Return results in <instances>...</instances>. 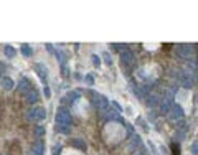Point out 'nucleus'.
I'll use <instances>...</instances> for the list:
<instances>
[{
	"label": "nucleus",
	"instance_id": "bb28decb",
	"mask_svg": "<svg viewBox=\"0 0 198 155\" xmlns=\"http://www.w3.org/2000/svg\"><path fill=\"white\" fill-rule=\"evenodd\" d=\"M172 150H173V152H172V153H175V155H177V153H180V147H177V145H175V144H173V145H172Z\"/></svg>",
	"mask_w": 198,
	"mask_h": 155
},
{
	"label": "nucleus",
	"instance_id": "dca6fc26",
	"mask_svg": "<svg viewBox=\"0 0 198 155\" xmlns=\"http://www.w3.org/2000/svg\"><path fill=\"white\" fill-rule=\"evenodd\" d=\"M71 145L76 147V149H79V150H86V144H84L83 139H73L71 140Z\"/></svg>",
	"mask_w": 198,
	"mask_h": 155
},
{
	"label": "nucleus",
	"instance_id": "6e6552de",
	"mask_svg": "<svg viewBox=\"0 0 198 155\" xmlns=\"http://www.w3.org/2000/svg\"><path fill=\"white\" fill-rule=\"evenodd\" d=\"M183 115H185V114H183V107H182V106H178V104H173L172 109H170V112H168V117H170L172 120H175V122L182 120Z\"/></svg>",
	"mask_w": 198,
	"mask_h": 155
},
{
	"label": "nucleus",
	"instance_id": "7ed1b4c3",
	"mask_svg": "<svg viewBox=\"0 0 198 155\" xmlns=\"http://www.w3.org/2000/svg\"><path fill=\"white\" fill-rule=\"evenodd\" d=\"M27 119L32 122H40V120L46 119V111L41 106H33L32 109L27 111Z\"/></svg>",
	"mask_w": 198,
	"mask_h": 155
},
{
	"label": "nucleus",
	"instance_id": "f8f14e48",
	"mask_svg": "<svg viewBox=\"0 0 198 155\" xmlns=\"http://www.w3.org/2000/svg\"><path fill=\"white\" fill-rule=\"evenodd\" d=\"M0 86H2L3 91H12L13 89V79L8 76H3L2 79H0Z\"/></svg>",
	"mask_w": 198,
	"mask_h": 155
},
{
	"label": "nucleus",
	"instance_id": "c85d7f7f",
	"mask_svg": "<svg viewBox=\"0 0 198 155\" xmlns=\"http://www.w3.org/2000/svg\"><path fill=\"white\" fill-rule=\"evenodd\" d=\"M3 73H5V66H3V65H0V79L3 78Z\"/></svg>",
	"mask_w": 198,
	"mask_h": 155
},
{
	"label": "nucleus",
	"instance_id": "393cba45",
	"mask_svg": "<svg viewBox=\"0 0 198 155\" xmlns=\"http://www.w3.org/2000/svg\"><path fill=\"white\" fill-rule=\"evenodd\" d=\"M196 152H198V142H193L192 144V153L196 155Z\"/></svg>",
	"mask_w": 198,
	"mask_h": 155
},
{
	"label": "nucleus",
	"instance_id": "5701e85b",
	"mask_svg": "<svg viewBox=\"0 0 198 155\" xmlns=\"http://www.w3.org/2000/svg\"><path fill=\"white\" fill-rule=\"evenodd\" d=\"M35 134L38 135V137H41V135L45 134V129H43L41 125H36V127H35Z\"/></svg>",
	"mask_w": 198,
	"mask_h": 155
},
{
	"label": "nucleus",
	"instance_id": "423d86ee",
	"mask_svg": "<svg viewBox=\"0 0 198 155\" xmlns=\"http://www.w3.org/2000/svg\"><path fill=\"white\" fill-rule=\"evenodd\" d=\"M196 48L195 45H178L175 48V53L180 58H185V60H188V58H192V55H195Z\"/></svg>",
	"mask_w": 198,
	"mask_h": 155
},
{
	"label": "nucleus",
	"instance_id": "2eb2a0df",
	"mask_svg": "<svg viewBox=\"0 0 198 155\" xmlns=\"http://www.w3.org/2000/svg\"><path fill=\"white\" fill-rule=\"evenodd\" d=\"M132 88H134V94H136L139 99H145V96L149 94L144 88H141V86H139V88H137V86H132Z\"/></svg>",
	"mask_w": 198,
	"mask_h": 155
},
{
	"label": "nucleus",
	"instance_id": "20e7f679",
	"mask_svg": "<svg viewBox=\"0 0 198 155\" xmlns=\"http://www.w3.org/2000/svg\"><path fill=\"white\" fill-rule=\"evenodd\" d=\"M172 106H173V93L172 91H167L165 96H163L160 99V103H158V109H160L162 114H168L170 109H172Z\"/></svg>",
	"mask_w": 198,
	"mask_h": 155
},
{
	"label": "nucleus",
	"instance_id": "39448f33",
	"mask_svg": "<svg viewBox=\"0 0 198 155\" xmlns=\"http://www.w3.org/2000/svg\"><path fill=\"white\" fill-rule=\"evenodd\" d=\"M55 120H56V125H71V114L68 112L66 109L60 107L58 109V112L55 115Z\"/></svg>",
	"mask_w": 198,
	"mask_h": 155
},
{
	"label": "nucleus",
	"instance_id": "6ab92c4d",
	"mask_svg": "<svg viewBox=\"0 0 198 155\" xmlns=\"http://www.w3.org/2000/svg\"><path fill=\"white\" fill-rule=\"evenodd\" d=\"M22 53L25 55L27 58H30L32 55H33V51H32V48L28 46V45H22Z\"/></svg>",
	"mask_w": 198,
	"mask_h": 155
},
{
	"label": "nucleus",
	"instance_id": "f257e3e1",
	"mask_svg": "<svg viewBox=\"0 0 198 155\" xmlns=\"http://www.w3.org/2000/svg\"><path fill=\"white\" fill-rule=\"evenodd\" d=\"M175 78L178 81V84L183 86L185 89H192L195 86V78H193L188 71H183V69H178L175 73Z\"/></svg>",
	"mask_w": 198,
	"mask_h": 155
},
{
	"label": "nucleus",
	"instance_id": "f3484780",
	"mask_svg": "<svg viewBox=\"0 0 198 155\" xmlns=\"http://www.w3.org/2000/svg\"><path fill=\"white\" fill-rule=\"evenodd\" d=\"M66 99H70V103H71V104H74L76 101L79 99V93H78V91H70L68 96H66Z\"/></svg>",
	"mask_w": 198,
	"mask_h": 155
},
{
	"label": "nucleus",
	"instance_id": "a878e982",
	"mask_svg": "<svg viewBox=\"0 0 198 155\" xmlns=\"http://www.w3.org/2000/svg\"><path fill=\"white\" fill-rule=\"evenodd\" d=\"M84 79H86V83H88L89 86H93V84H94V79H93V76H86Z\"/></svg>",
	"mask_w": 198,
	"mask_h": 155
},
{
	"label": "nucleus",
	"instance_id": "b1692460",
	"mask_svg": "<svg viewBox=\"0 0 198 155\" xmlns=\"http://www.w3.org/2000/svg\"><path fill=\"white\" fill-rule=\"evenodd\" d=\"M91 60H93V65H94V66H99V65H101V60H99L98 55H93V56H91Z\"/></svg>",
	"mask_w": 198,
	"mask_h": 155
},
{
	"label": "nucleus",
	"instance_id": "4be33fe9",
	"mask_svg": "<svg viewBox=\"0 0 198 155\" xmlns=\"http://www.w3.org/2000/svg\"><path fill=\"white\" fill-rule=\"evenodd\" d=\"M56 130L61 134H70V127L68 125H56Z\"/></svg>",
	"mask_w": 198,
	"mask_h": 155
},
{
	"label": "nucleus",
	"instance_id": "ddd939ff",
	"mask_svg": "<svg viewBox=\"0 0 198 155\" xmlns=\"http://www.w3.org/2000/svg\"><path fill=\"white\" fill-rule=\"evenodd\" d=\"M30 152H33L35 155H43V152H45V145H43V140H36V142L32 145V150H30Z\"/></svg>",
	"mask_w": 198,
	"mask_h": 155
},
{
	"label": "nucleus",
	"instance_id": "0eeeda50",
	"mask_svg": "<svg viewBox=\"0 0 198 155\" xmlns=\"http://www.w3.org/2000/svg\"><path fill=\"white\" fill-rule=\"evenodd\" d=\"M120 61H122L124 66H132L134 63H136V56H134V53L127 48V50L120 51Z\"/></svg>",
	"mask_w": 198,
	"mask_h": 155
},
{
	"label": "nucleus",
	"instance_id": "4468645a",
	"mask_svg": "<svg viewBox=\"0 0 198 155\" xmlns=\"http://www.w3.org/2000/svg\"><path fill=\"white\" fill-rule=\"evenodd\" d=\"M25 99H27L30 104H33V103H36V101L40 99V94H38V91H36L35 88H33V89L30 91V93H28V94L25 96Z\"/></svg>",
	"mask_w": 198,
	"mask_h": 155
},
{
	"label": "nucleus",
	"instance_id": "c756f323",
	"mask_svg": "<svg viewBox=\"0 0 198 155\" xmlns=\"http://www.w3.org/2000/svg\"><path fill=\"white\" fill-rule=\"evenodd\" d=\"M28 155H35V153H33V152H30V153H28Z\"/></svg>",
	"mask_w": 198,
	"mask_h": 155
},
{
	"label": "nucleus",
	"instance_id": "9d476101",
	"mask_svg": "<svg viewBox=\"0 0 198 155\" xmlns=\"http://www.w3.org/2000/svg\"><path fill=\"white\" fill-rule=\"evenodd\" d=\"M33 68H35V71L38 73V76H40V79L43 81V83H48V68L45 66V65H41V63H36V65L35 66H33Z\"/></svg>",
	"mask_w": 198,
	"mask_h": 155
},
{
	"label": "nucleus",
	"instance_id": "aec40b11",
	"mask_svg": "<svg viewBox=\"0 0 198 155\" xmlns=\"http://www.w3.org/2000/svg\"><path fill=\"white\" fill-rule=\"evenodd\" d=\"M103 58H104V63H106V65H107V66H112V60H111V55H109L107 51L103 53Z\"/></svg>",
	"mask_w": 198,
	"mask_h": 155
},
{
	"label": "nucleus",
	"instance_id": "a211bd4d",
	"mask_svg": "<svg viewBox=\"0 0 198 155\" xmlns=\"http://www.w3.org/2000/svg\"><path fill=\"white\" fill-rule=\"evenodd\" d=\"M3 51H5V55H7V58H15V55H17L15 48H13L12 45H7L5 48H3Z\"/></svg>",
	"mask_w": 198,
	"mask_h": 155
},
{
	"label": "nucleus",
	"instance_id": "412c9836",
	"mask_svg": "<svg viewBox=\"0 0 198 155\" xmlns=\"http://www.w3.org/2000/svg\"><path fill=\"white\" fill-rule=\"evenodd\" d=\"M56 58H58V61L61 63V65H65V61H66V55L63 51H56Z\"/></svg>",
	"mask_w": 198,
	"mask_h": 155
},
{
	"label": "nucleus",
	"instance_id": "cd10ccee",
	"mask_svg": "<svg viewBox=\"0 0 198 155\" xmlns=\"http://www.w3.org/2000/svg\"><path fill=\"white\" fill-rule=\"evenodd\" d=\"M43 93H45L46 98H50V96H51V91H50V88H48V86H45V91H43Z\"/></svg>",
	"mask_w": 198,
	"mask_h": 155
},
{
	"label": "nucleus",
	"instance_id": "1a4fd4ad",
	"mask_svg": "<svg viewBox=\"0 0 198 155\" xmlns=\"http://www.w3.org/2000/svg\"><path fill=\"white\" fill-rule=\"evenodd\" d=\"M33 89V84L30 83V79H27V78H22L20 83H18V93H20V96H25L30 93V91Z\"/></svg>",
	"mask_w": 198,
	"mask_h": 155
},
{
	"label": "nucleus",
	"instance_id": "f03ea898",
	"mask_svg": "<svg viewBox=\"0 0 198 155\" xmlns=\"http://www.w3.org/2000/svg\"><path fill=\"white\" fill-rule=\"evenodd\" d=\"M93 104L96 106V109H98V112H99L101 115H104L106 111L111 107V103L106 99V96L98 94V93H93Z\"/></svg>",
	"mask_w": 198,
	"mask_h": 155
},
{
	"label": "nucleus",
	"instance_id": "9b49d317",
	"mask_svg": "<svg viewBox=\"0 0 198 155\" xmlns=\"http://www.w3.org/2000/svg\"><path fill=\"white\" fill-rule=\"evenodd\" d=\"M158 103H160V96L152 93V94H147L145 96V104L149 106V107H157Z\"/></svg>",
	"mask_w": 198,
	"mask_h": 155
}]
</instances>
